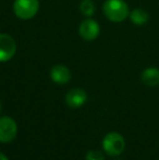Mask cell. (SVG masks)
<instances>
[{
  "label": "cell",
  "instance_id": "8",
  "mask_svg": "<svg viewBox=\"0 0 159 160\" xmlns=\"http://www.w3.org/2000/svg\"><path fill=\"white\" fill-rule=\"evenodd\" d=\"M87 99V94L82 88H72L66 95L67 105L71 108H79L84 105Z\"/></svg>",
  "mask_w": 159,
  "mask_h": 160
},
{
  "label": "cell",
  "instance_id": "4",
  "mask_svg": "<svg viewBox=\"0 0 159 160\" xmlns=\"http://www.w3.org/2000/svg\"><path fill=\"white\" fill-rule=\"evenodd\" d=\"M17 42L9 34H0V62H7L14 57Z\"/></svg>",
  "mask_w": 159,
  "mask_h": 160
},
{
  "label": "cell",
  "instance_id": "9",
  "mask_svg": "<svg viewBox=\"0 0 159 160\" xmlns=\"http://www.w3.org/2000/svg\"><path fill=\"white\" fill-rule=\"evenodd\" d=\"M141 80L146 86L155 87L159 85V69L156 67L146 68L141 74Z\"/></svg>",
  "mask_w": 159,
  "mask_h": 160
},
{
  "label": "cell",
  "instance_id": "14",
  "mask_svg": "<svg viewBox=\"0 0 159 160\" xmlns=\"http://www.w3.org/2000/svg\"><path fill=\"white\" fill-rule=\"evenodd\" d=\"M0 112H1V102H0Z\"/></svg>",
  "mask_w": 159,
  "mask_h": 160
},
{
  "label": "cell",
  "instance_id": "10",
  "mask_svg": "<svg viewBox=\"0 0 159 160\" xmlns=\"http://www.w3.org/2000/svg\"><path fill=\"white\" fill-rule=\"evenodd\" d=\"M130 20L135 25H144L148 22L149 14L142 8H136L130 12Z\"/></svg>",
  "mask_w": 159,
  "mask_h": 160
},
{
  "label": "cell",
  "instance_id": "12",
  "mask_svg": "<svg viewBox=\"0 0 159 160\" xmlns=\"http://www.w3.org/2000/svg\"><path fill=\"white\" fill-rule=\"evenodd\" d=\"M86 160H105L104 155L99 150H91L86 155Z\"/></svg>",
  "mask_w": 159,
  "mask_h": 160
},
{
  "label": "cell",
  "instance_id": "6",
  "mask_svg": "<svg viewBox=\"0 0 159 160\" xmlns=\"http://www.w3.org/2000/svg\"><path fill=\"white\" fill-rule=\"evenodd\" d=\"M79 33L84 40H87V42L94 40L98 37L100 33L99 24L93 19H86L80 24Z\"/></svg>",
  "mask_w": 159,
  "mask_h": 160
},
{
  "label": "cell",
  "instance_id": "2",
  "mask_svg": "<svg viewBox=\"0 0 159 160\" xmlns=\"http://www.w3.org/2000/svg\"><path fill=\"white\" fill-rule=\"evenodd\" d=\"M39 10L38 0H15L13 12L21 20H31Z\"/></svg>",
  "mask_w": 159,
  "mask_h": 160
},
{
  "label": "cell",
  "instance_id": "7",
  "mask_svg": "<svg viewBox=\"0 0 159 160\" xmlns=\"http://www.w3.org/2000/svg\"><path fill=\"white\" fill-rule=\"evenodd\" d=\"M50 78L57 84H67L71 80V72L66 65L56 64L50 70Z\"/></svg>",
  "mask_w": 159,
  "mask_h": 160
},
{
  "label": "cell",
  "instance_id": "13",
  "mask_svg": "<svg viewBox=\"0 0 159 160\" xmlns=\"http://www.w3.org/2000/svg\"><path fill=\"white\" fill-rule=\"evenodd\" d=\"M0 160H9V158H8V157H7L4 154L0 152Z\"/></svg>",
  "mask_w": 159,
  "mask_h": 160
},
{
  "label": "cell",
  "instance_id": "1",
  "mask_svg": "<svg viewBox=\"0 0 159 160\" xmlns=\"http://www.w3.org/2000/svg\"><path fill=\"white\" fill-rule=\"evenodd\" d=\"M102 11L111 22L120 23L130 15V9L124 0H106L102 4Z\"/></svg>",
  "mask_w": 159,
  "mask_h": 160
},
{
  "label": "cell",
  "instance_id": "3",
  "mask_svg": "<svg viewBox=\"0 0 159 160\" xmlns=\"http://www.w3.org/2000/svg\"><path fill=\"white\" fill-rule=\"evenodd\" d=\"M104 150L110 156H119L125 148V141L123 136L117 132H111L102 139Z\"/></svg>",
  "mask_w": 159,
  "mask_h": 160
},
{
  "label": "cell",
  "instance_id": "5",
  "mask_svg": "<svg viewBox=\"0 0 159 160\" xmlns=\"http://www.w3.org/2000/svg\"><path fill=\"white\" fill-rule=\"evenodd\" d=\"M17 134V124L10 117L0 118V142L9 143L13 141Z\"/></svg>",
  "mask_w": 159,
  "mask_h": 160
},
{
  "label": "cell",
  "instance_id": "11",
  "mask_svg": "<svg viewBox=\"0 0 159 160\" xmlns=\"http://www.w3.org/2000/svg\"><path fill=\"white\" fill-rule=\"evenodd\" d=\"M80 11L84 17H93L96 11V6L93 0H82L80 3Z\"/></svg>",
  "mask_w": 159,
  "mask_h": 160
}]
</instances>
